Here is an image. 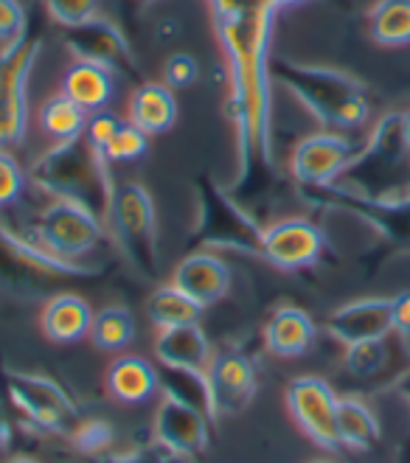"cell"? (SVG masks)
I'll return each instance as SVG.
<instances>
[{"mask_svg": "<svg viewBox=\"0 0 410 463\" xmlns=\"http://www.w3.org/2000/svg\"><path fill=\"white\" fill-rule=\"evenodd\" d=\"M107 391L121 404H141L160 391V376L157 368L149 365L144 357L135 354H124L119 357L110 371H107Z\"/></svg>", "mask_w": 410, "mask_h": 463, "instance_id": "cell-23", "label": "cell"}, {"mask_svg": "<svg viewBox=\"0 0 410 463\" xmlns=\"http://www.w3.org/2000/svg\"><path fill=\"white\" fill-rule=\"evenodd\" d=\"M155 357L160 365L169 368H197L205 371L211 363V343L200 323L188 326H172V329H160L155 337Z\"/></svg>", "mask_w": 410, "mask_h": 463, "instance_id": "cell-20", "label": "cell"}, {"mask_svg": "<svg viewBox=\"0 0 410 463\" xmlns=\"http://www.w3.org/2000/svg\"><path fill=\"white\" fill-rule=\"evenodd\" d=\"M211 421L214 419H208L197 407L163 396L152 421V435L167 449L183 458H195L203 455L211 444Z\"/></svg>", "mask_w": 410, "mask_h": 463, "instance_id": "cell-15", "label": "cell"}, {"mask_svg": "<svg viewBox=\"0 0 410 463\" xmlns=\"http://www.w3.org/2000/svg\"><path fill=\"white\" fill-rule=\"evenodd\" d=\"M371 37L379 45H407L410 43V0H379L368 14Z\"/></svg>", "mask_w": 410, "mask_h": 463, "instance_id": "cell-28", "label": "cell"}, {"mask_svg": "<svg viewBox=\"0 0 410 463\" xmlns=\"http://www.w3.org/2000/svg\"><path fill=\"white\" fill-rule=\"evenodd\" d=\"M9 444H12V424H9L6 407H4V396H0V452L9 449Z\"/></svg>", "mask_w": 410, "mask_h": 463, "instance_id": "cell-40", "label": "cell"}, {"mask_svg": "<svg viewBox=\"0 0 410 463\" xmlns=\"http://www.w3.org/2000/svg\"><path fill=\"white\" fill-rule=\"evenodd\" d=\"M172 284L205 309L216 301H223V298L228 295L231 269L216 253L195 250L175 267Z\"/></svg>", "mask_w": 410, "mask_h": 463, "instance_id": "cell-17", "label": "cell"}, {"mask_svg": "<svg viewBox=\"0 0 410 463\" xmlns=\"http://www.w3.org/2000/svg\"><path fill=\"white\" fill-rule=\"evenodd\" d=\"M91 340L99 351H124L135 340V317L124 307H104L93 315Z\"/></svg>", "mask_w": 410, "mask_h": 463, "instance_id": "cell-29", "label": "cell"}, {"mask_svg": "<svg viewBox=\"0 0 410 463\" xmlns=\"http://www.w3.org/2000/svg\"><path fill=\"white\" fill-rule=\"evenodd\" d=\"M315 323L298 307H279L264 326V345L272 357H304L315 343Z\"/></svg>", "mask_w": 410, "mask_h": 463, "instance_id": "cell-19", "label": "cell"}, {"mask_svg": "<svg viewBox=\"0 0 410 463\" xmlns=\"http://www.w3.org/2000/svg\"><path fill=\"white\" fill-rule=\"evenodd\" d=\"M197 203V216L191 225L188 244L195 250H234L244 256L262 253L264 225L256 220L251 208H244L231 188L214 180L211 175H200L191 185Z\"/></svg>", "mask_w": 410, "mask_h": 463, "instance_id": "cell-4", "label": "cell"}, {"mask_svg": "<svg viewBox=\"0 0 410 463\" xmlns=\"http://www.w3.org/2000/svg\"><path fill=\"white\" fill-rule=\"evenodd\" d=\"M93 276H99L96 267L68 261L51 253L37 239H25L0 222V292L32 301V298L57 295L68 281Z\"/></svg>", "mask_w": 410, "mask_h": 463, "instance_id": "cell-5", "label": "cell"}, {"mask_svg": "<svg viewBox=\"0 0 410 463\" xmlns=\"http://www.w3.org/2000/svg\"><path fill=\"white\" fill-rule=\"evenodd\" d=\"M338 393L320 376H298L287 388V411L292 421L320 449H338Z\"/></svg>", "mask_w": 410, "mask_h": 463, "instance_id": "cell-10", "label": "cell"}, {"mask_svg": "<svg viewBox=\"0 0 410 463\" xmlns=\"http://www.w3.org/2000/svg\"><path fill=\"white\" fill-rule=\"evenodd\" d=\"M270 73H272V81H279L281 88H287L326 127L354 129L371 113L366 88L354 76L338 68L272 60Z\"/></svg>", "mask_w": 410, "mask_h": 463, "instance_id": "cell-3", "label": "cell"}, {"mask_svg": "<svg viewBox=\"0 0 410 463\" xmlns=\"http://www.w3.org/2000/svg\"><path fill=\"white\" fill-rule=\"evenodd\" d=\"M197 76H200V65L186 51L172 53V57L163 62V85H169L172 90L191 88L197 81Z\"/></svg>", "mask_w": 410, "mask_h": 463, "instance_id": "cell-36", "label": "cell"}, {"mask_svg": "<svg viewBox=\"0 0 410 463\" xmlns=\"http://www.w3.org/2000/svg\"><path fill=\"white\" fill-rule=\"evenodd\" d=\"M157 376H160V391H163V396L177 399L183 404H191V407H197V411H203L208 419H216L214 396H211V385H208V373L205 371L160 365L157 368Z\"/></svg>", "mask_w": 410, "mask_h": 463, "instance_id": "cell-25", "label": "cell"}, {"mask_svg": "<svg viewBox=\"0 0 410 463\" xmlns=\"http://www.w3.org/2000/svg\"><path fill=\"white\" fill-rule=\"evenodd\" d=\"M391 323L399 337H410V292L391 298Z\"/></svg>", "mask_w": 410, "mask_h": 463, "instance_id": "cell-39", "label": "cell"}, {"mask_svg": "<svg viewBox=\"0 0 410 463\" xmlns=\"http://www.w3.org/2000/svg\"><path fill=\"white\" fill-rule=\"evenodd\" d=\"M312 463H335V460H312Z\"/></svg>", "mask_w": 410, "mask_h": 463, "instance_id": "cell-46", "label": "cell"}, {"mask_svg": "<svg viewBox=\"0 0 410 463\" xmlns=\"http://www.w3.org/2000/svg\"><path fill=\"white\" fill-rule=\"evenodd\" d=\"M93 309L85 298H79L76 292H57L51 295L45 307H43V335L51 343H79L81 337L91 335V326H93Z\"/></svg>", "mask_w": 410, "mask_h": 463, "instance_id": "cell-18", "label": "cell"}, {"mask_svg": "<svg viewBox=\"0 0 410 463\" xmlns=\"http://www.w3.org/2000/svg\"><path fill=\"white\" fill-rule=\"evenodd\" d=\"M326 248L323 231L304 216H287L264 228L262 236V259L284 272L307 269L320 261Z\"/></svg>", "mask_w": 410, "mask_h": 463, "instance_id": "cell-11", "label": "cell"}, {"mask_svg": "<svg viewBox=\"0 0 410 463\" xmlns=\"http://www.w3.org/2000/svg\"><path fill=\"white\" fill-rule=\"evenodd\" d=\"M354 146L343 135L315 132L300 138L290 157V172L304 188H329L354 160Z\"/></svg>", "mask_w": 410, "mask_h": 463, "instance_id": "cell-13", "label": "cell"}, {"mask_svg": "<svg viewBox=\"0 0 410 463\" xmlns=\"http://www.w3.org/2000/svg\"><path fill=\"white\" fill-rule=\"evenodd\" d=\"M113 427L107 424V421H99V419H85L79 427H76V432L71 435V447L76 449V452H81V455H88V458H99V455H104V452H110V447H113Z\"/></svg>", "mask_w": 410, "mask_h": 463, "instance_id": "cell-32", "label": "cell"}, {"mask_svg": "<svg viewBox=\"0 0 410 463\" xmlns=\"http://www.w3.org/2000/svg\"><path fill=\"white\" fill-rule=\"evenodd\" d=\"M149 320L157 329H172V326H188V323H200L203 307L197 301H191L186 292H180L175 284L155 289V295L147 304Z\"/></svg>", "mask_w": 410, "mask_h": 463, "instance_id": "cell-26", "label": "cell"}, {"mask_svg": "<svg viewBox=\"0 0 410 463\" xmlns=\"http://www.w3.org/2000/svg\"><path fill=\"white\" fill-rule=\"evenodd\" d=\"M119 127H121V118H116L113 113H96L91 118V124H88V141H91V146L104 155L107 144L113 141V135H116Z\"/></svg>", "mask_w": 410, "mask_h": 463, "instance_id": "cell-38", "label": "cell"}, {"mask_svg": "<svg viewBox=\"0 0 410 463\" xmlns=\"http://www.w3.org/2000/svg\"><path fill=\"white\" fill-rule=\"evenodd\" d=\"M40 124H43V129L51 135V138H57V144L76 141V138H81V135H85L88 113L81 110L76 101H71L65 93H57V96H51L43 104Z\"/></svg>", "mask_w": 410, "mask_h": 463, "instance_id": "cell-27", "label": "cell"}, {"mask_svg": "<svg viewBox=\"0 0 410 463\" xmlns=\"http://www.w3.org/2000/svg\"><path fill=\"white\" fill-rule=\"evenodd\" d=\"M399 121H402V135H405V144H407V149H410V110H407V113H402V116H399Z\"/></svg>", "mask_w": 410, "mask_h": 463, "instance_id": "cell-44", "label": "cell"}, {"mask_svg": "<svg viewBox=\"0 0 410 463\" xmlns=\"http://www.w3.org/2000/svg\"><path fill=\"white\" fill-rule=\"evenodd\" d=\"M43 4H45V12L51 14V20L60 23L62 29L88 23L99 12V0H43Z\"/></svg>", "mask_w": 410, "mask_h": 463, "instance_id": "cell-33", "label": "cell"}, {"mask_svg": "<svg viewBox=\"0 0 410 463\" xmlns=\"http://www.w3.org/2000/svg\"><path fill=\"white\" fill-rule=\"evenodd\" d=\"M91 463H186V458L155 441V444H149V447L124 449V452H119V455L104 452V455H99V458H91Z\"/></svg>", "mask_w": 410, "mask_h": 463, "instance_id": "cell-34", "label": "cell"}, {"mask_svg": "<svg viewBox=\"0 0 410 463\" xmlns=\"http://www.w3.org/2000/svg\"><path fill=\"white\" fill-rule=\"evenodd\" d=\"M394 337H396V332L379 337V340L348 345L346 360H343L346 371L360 379H374L379 373H386L391 368V357H394Z\"/></svg>", "mask_w": 410, "mask_h": 463, "instance_id": "cell-30", "label": "cell"}, {"mask_svg": "<svg viewBox=\"0 0 410 463\" xmlns=\"http://www.w3.org/2000/svg\"><path fill=\"white\" fill-rule=\"evenodd\" d=\"M225 60V113L234 127L231 194L256 213V200L276 183L272 160V73L270 43L276 9L267 0H205Z\"/></svg>", "mask_w": 410, "mask_h": 463, "instance_id": "cell-1", "label": "cell"}, {"mask_svg": "<svg viewBox=\"0 0 410 463\" xmlns=\"http://www.w3.org/2000/svg\"><path fill=\"white\" fill-rule=\"evenodd\" d=\"M113 239L127 261L141 272L144 279H157L160 272V250H157V213L152 194L141 183L116 185L110 220Z\"/></svg>", "mask_w": 410, "mask_h": 463, "instance_id": "cell-6", "label": "cell"}, {"mask_svg": "<svg viewBox=\"0 0 410 463\" xmlns=\"http://www.w3.org/2000/svg\"><path fill=\"white\" fill-rule=\"evenodd\" d=\"M4 391L17 411L43 432L71 439L76 427L85 421L76 402L51 376L4 371Z\"/></svg>", "mask_w": 410, "mask_h": 463, "instance_id": "cell-8", "label": "cell"}, {"mask_svg": "<svg viewBox=\"0 0 410 463\" xmlns=\"http://www.w3.org/2000/svg\"><path fill=\"white\" fill-rule=\"evenodd\" d=\"M147 152H149V135L141 127H135L132 121H121L113 141L104 149V157L110 163H132V160H141Z\"/></svg>", "mask_w": 410, "mask_h": 463, "instance_id": "cell-31", "label": "cell"}, {"mask_svg": "<svg viewBox=\"0 0 410 463\" xmlns=\"http://www.w3.org/2000/svg\"><path fill=\"white\" fill-rule=\"evenodd\" d=\"M338 435L340 447L354 452H368L379 441V419L371 407L358 396H340L338 399Z\"/></svg>", "mask_w": 410, "mask_h": 463, "instance_id": "cell-24", "label": "cell"}, {"mask_svg": "<svg viewBox=\"0 0 410 463\" xmlns=\"http://www.w3.org/2000/svg\"><path fill=\"white\" fill-rule=\"evenodd\" d=\"M62 43L81 62L101 65L110 73H124L129 79L138 76V62H135L132 45L113 23L93 17L88 23L71 25V29H62Z\"/></svg>", "mask_w": 410, "mask_h": 463, "instance_id": "cell-12", "label": "cell"}, {"mask_svg": "<svg viewBox=\"0 0 410 463\" xmlns=\"http://www.w3.org/2000/svg\"><path fill=\"white\" fill-rule=\"evenodd\" d=\"M43 51V37L29 23L14 43L0 51V149L17 146L29 124V76Z\"/></svg>", "mask_w": 410, "mask_h": 463, "instance_id": "cell-7", "label": "cell"}, {"mask_svg": "<svg viewBox=\"0 0 410 463\" xmlns=\"http://www.w3.org/2000/svg\"><path fill=\"white\" fill-rule=\"evenodd\" d=\"M25 29H29V17L20 0H0V45L14 43Z\"/></svg>", "mask_w": 410, "mask_h": 463, "instance_id": "cell-37", "label": "cell"}, {"mask_svg": "<svg viewBox=\"0 0 410 463\" xmlns=\"http://www.w3.org/2000/svg\"><path fill=\"white\" fill-rule=\"evenodd\" d=\"M25 188V172L9 149H0V208L20 200Z\"/></svg>", "mask_w": 410, "mask_h": 463, "instance_id": "cell-35", "label": "cell"}, {"mask_svg": "<svg viewBox=\"0 0 410 463\" xmlns=\"http://www.w3.org/2000/svg\"><path fill=\"white\" fill-rule=\"evenodd\" d=\"M6 463H40V460H34V458H25V455H17V458H9Z\"/></svg>", "mask_w": 410, "mask_h": 463, "instance_id": "cell-45", "label": "cell"}, {"mask_svg": "<svg viewBox=\"0 0 410 463\" xmlns=\"http://www.w3.org/2000/svg\"><path fill=\"white\" fill-rule=\"evenodd\" d=\"M62 93L85 113H101L116 96V81L107 68L76 60L62 79Z\"/></svg>", "mask_w": 410, "mask_h": 463, "instance_id": "cell-22", "label": "cell"}, {"mask_svg": "<svg viewBox=\"0 0 410 463\" xmlns=\"http://www.w3.org/2000/svg\"><path fill=\"white\" fill-rule=\"evenodd\" d=\"M205 373H208L216 419L236 416L253 402L259 383H256V365L248 354L242 351L214 354Z\"/></svg>", "mask_w": 410, "mask_h": 463, "instance_id": "cell-14", "label": "cell"}, {"mask_svg": "<svg viewBox=\"0 0 410 463\" xmlns=\"http://www.w3.org/2000/svg\"><path fill=\"white\" fill-rule=\"evenodd\" d=\"M396 463H410V435H405V441L396 447Z\"/></svg>", "mask_w": 410, "mask_h": 463, "instance_id": "cell-42", "label": "cell"}, {"mask_svg": "<svg viewBox=\"0 0 410 463\" xmlns=\"http://www.w3.org/2000/svg\"><path fill=\"white\" fill-rule=\"evenodd\" d=\"M326 332L346 348L391 335V298H360L335 309L326 320Z\"/></svg>", "mask_w": 410, "mask_h": 463, "instance_id": "cell-16", "label": "cell"}, {"mask_svg": "<svg viewBox=\"0 0 410 463\" xmlns=\"http://www.w3.org/2000/svg\"><path fill=\"white\" fill-rule=\"evenodd\" d=\"M32 180L37 188L53 200H68L93 211L107 225L113 208V175L110 160L91 146V141L76 138L62 141L45 155H40L32 166Z\"/></svg>", "mask_w": 410, "mask_h": 463, "instance_id": "cell-2", "label": "cell"}, {"mask_svg": "<svg viewBox=\"0 0 410 463\" xmlns=\"http://www.w3.org/2000/svg\"><path fill=\"white\" fill-rule=\"evenodd\" d=\"M129 121L147 135L169 132L177 121V99L163 81H141L129 99Z\"/></svg>", "mask_w": 410, "mask_h": 463, "instance_id": "cell-21", "label": "cell"}, {"mask_svg": "<svg viewBox=\"0 0 410 463\" xmlns=\"http://www.w3.org/2000/svg\"><path fill=\"white\" fill-rule=\"evenodd\" d=\"M396 393H399V399L410 407V371L402 373V376L396 379Z\"/></svg>", "mask_w": 410, "mask_h": 463, "instance_id": "cell-41", "label": "cell"}, {"mask_svg": "<svg viewBox=\"0 0 410 463\" xmlns=\"http://www.w3.org/2000/svg\"><path fill=\"white\" fill-rule=\"evenodd\" d=\"M267 4L276 9V12H284V9H292V6H300L304 0H267Z\"/></svg>", "mask_w": 410, "mask_h": 463, "instance_id": "cell-43", "label": "cell"}, {"mask_svg": "<svg viewBox=\"0 0 410 463\" xmlns=\"http://www.w3.org/2000/svg\"><path fill=\"white\" fill-rule=\"evenodd\" d=\"M34 239L45 244L51 253H57L68 261H81L101 244L104 222L93 211L81 208L76 203L53 200L37 213Z\"/></svg>", "mask_w": 410, "mask_h": 463, "instance_id": "cell-9", "label": "cell"}]
</instances>
